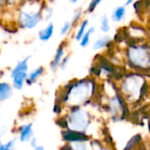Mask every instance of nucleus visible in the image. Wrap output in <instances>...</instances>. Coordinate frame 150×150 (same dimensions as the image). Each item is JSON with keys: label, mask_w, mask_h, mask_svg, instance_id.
I'll return each instance as SVG.
<instances>
[{"label": "nucleus", "mask_w": 150, "mask_h": 150, "mask_svg": "<svg viewBox=\"0 0 150 150\" xmlns=\"http://www.w3.org/2000/svg\"><path fill=\"white\" fill-rule=\"evenodd\" d=\"M98 90L97 79L92 76L73 79L57 90L54 103L60 105L64 109L85 106L91 102Z\"/></svg>", "instance_id": "f257e3e1"}, {"label": "nucleus", "mask_w": 150, "mask_h": 150, "mask_svg": "<svg viewBox=\"0 0 150 150\" xmlns=\"http://www.w3.org/2000/svg\"><path fill=\"white\" fill-rule=\"evenodd\" d=\"M45 3L42 0H22L14 11V23L21 30H33L42 21V9Z\"/></svg>", "instance_id": "f03ea898"}, {"label": "nucleus", "mask_w": 150, "mask_h": 150, "mask_svg": "<svg viewBox=\"0 0 150 150\" xmlns=\"http://www.w3.org/2000/svg\"><path fill=\"white\" fill-rule=\"evenodd\" d=\"M91 115L84 106L65 109L62 115L57 116L55 124L61 130H71L88 134L91 125ZM90 135V134H89Z\"/></svg>", "instance_id": "7ed1b4c3"}, {"label": "nucleus", "mask_w": 150, "mask_h": 150, "mask_svg": "<svg viewBox=\"0 0 150 150\" xmlns=\"http://www.w3.org/2000/svg\"><path fill=\"white\" fill-rule=\"evenodd\" d=\"M124 58L127 64L134 71L150 70V41L127 42L124 48Z\"/></svg>", "instance_id": "20e7f679"}, {"label": "nucleus", "mask_w": 150, "mask_h": 150, "mask_svg": "<svg viewBox=\"0 0 150 150\" xmlns=\"http://www.w3.org/2000/svg\"><path fill=\"white\" fill-rule=\"evenodd\" d=\"M146 79L145 76L139 71H132L123 76L121 90L122 95H126L128 98L137 99L142 97L144 89H146Z\"/></svg>", "instance_id": "39448f33"}, {"label": "nucleus", "mask_w": 150, "mask_h": 150, "mask_svg": "<svg viewBox=\"0 0 150 150\" xmlns=\"http://www.w3.org/2000/svg\"><path fill=\"white\" fill-rule=\"evenodd\" d=\"M124 35L128 40L127 42L142 41L148 40L147 27L144 23L133 22L124 29Z\"/></svg>", "instance_id": "423d86ee"}, {"label": "nucleus", "mask_w": 150, "mask_h": 150, "mask_svg": "<svg viewBox=\"0 0 150 150\" xmlns=\"http://www.w3.org/2000/svg\"><path fill=\"white\" fill-rule=\"evenodd\" d=\"M67 49H68V41L67 40H63L58 45V47L54 52V54L49 63V68L53 72H55L56 70L59 69V66H60L62 61L68 54Z\"/></svg>", "instance_id": "0eeeda50"}, {"label": "nucleus", "mask_w": 150, "mask_h": 150, "mask_svg": "<svg viewBox=\"0 0 150 150\" xmlns=\"http://www.w3.org/2000/svg\"><path fill=\"white\" fill-rule=\"evenodd\" d=\"M134 12L145 24L150 20V0H137L133 4Z\"/></svg>", "instance_id": "6e6552de"}, {"label": "nucleus", "mask_w": 150, "mask_h": 150, "mask_svg": "<svg viewBox=\"0 0 150 150\" xmlns=\"http://www.w3.org/2000/svg\"><path fill=\"white\" fill-rule=\"evenodd\" d=\"M34 137L33 125L31 122L21 124L17 128V141L21 143H29Z\"/></svg>", "instance_id": "1a4fd4ad"}, {"label": "nucleus", "mask_w": 150, "mask_h": 150, "mask_svg": "<svg viewBox=\"0 0 150 150\" xmlns=\"http://www.w3.org/2000/svg\"><path fill=\"white\" fill-rule=\"evenodd\" d=\"M61 137L63 143H72L78 142H90L91 136L84 133L71 131V130H61Z\"/></svg>", "instance_id": "9d476101"}, {"label": "nucleus", "mask_w": 150, "mask_h": 150, "mask_svg": "<svg viewBox=\"0 0 150 150\" xmlns=\"http://www.w3.org/2000/svg\"><path fill=\"white\" fill-rule=\"evenodd\" d=\"M112 45V39L108 34H104L96 39L92 43V49L94 51L109 50Z\"/></svg>", "instance_id": "9b49d317"}, {"label": "nucleus", "mask_w": 150, "mask_h": 150, "mask_svg": "<svg viewBox=\"0 0 150 150\" xmlns=\"http://www.w3.org/2000/svg\"><path fill=\"white\" fill-rule=\"evenodd\" d=\"M54 32H55V25L52 21H49L47 22V25L43 28L39 30L37 36L40 41L47 42L53 38Z\"/></svg>", "instance_id": "f8f14e48"}, {"label": "nucleus", "mask_w": 150, "mask_h": 150, "mask_svg": "<svg viewBox=\"0 0 150 150\" xmlns=\"http://www.w3.org/2000/svg\"><path fill=\"white\" fill-rule=\"evenodd\" d=\"M45 73H46V69L43 66H38L29 70L26 79V85L32 86L37 83L40 81V79L45 75Z\"/></svg>", "instance_id": "ddd939ff"}, {"label": "nucleus", "mask_w": 150, "mask_h": 150, "mask_svg": "<svg viewBox=\"0 0 150 150\" xmlns=\"http://www.w3.org/2000/svg\"><path fill=\"white\" fill-rule=\"evenodd\" d=\"M27 76L28 72H20L10 76L11 83L14 91H22L24 89V87L26 85Z\"/></svg>", "instance_id": "4468645a"}, {"label": "nucleus", "mask_w": 150, "mask_h": 150, "mask_svg": "<svg viewBox=\"0 0 150 150\" xmlns=\"http://www.w3.org/2000/svg\"><path fill=\"white\" fill-rule=\"evenodd\" d=\"M14 93V89L11 83L0 81V104L10 100Z\"/></svg>", "instance_id": "2eb2a0df"}, {"label": "nucleus", "mask_w": 150, "mask_h": 150, "mask_svg": "<svg viewBox=\"0 0 150 150\" xmlns=\"http://www.w3.org/2000/svg\"><path fill=\"white\" fill-rule=\"evenodd\" d=\"M127 6L124 5H119L116 6L112 13H111V20L114 23H121L123 22L126 18H127Z\"/></svg>", "instance_id": "dca6fc26"}, {"label": "nucleus", "mask_w": 150, "mask_h": 150, "mask_svg": "<svg viewBox=\"0 0 150 150\" xmlns=\"http://www.w3.org/2000/svg\"><path fill=\"white\" fill-rule=\"evenodd\" d=\"M31 56H26L21 60H19L18 62H17V63L11 69L9 76H11L17 73H20V72H28L29 71V61H30Z\"/></svg>", "instance_id": "f3484780"}, {"label": "nucleus", "mask_w": 150, "mask_h": 150, "mask_svg": "<svg viewBox=\"0 0 150 150\" xmlns=\"http://www.w3.org/2000/svg\"><path fill=\"white\" fill-rule=\"evenodd\" d=\"M90 27V21L88 18H83L76 27H75V33H74V39L76 41L79 42L81 38L83 36V34L86 33L88 28Z\"/></svg>", "instance_id": "a211bd4d"}, {"label": "nucleus", "mask_w": 150, "mask_h": 150, "mask_svg": "<svg viewBox=\"0 0 150 150\" xmlns=\"http://www.w3.org/2000/svg\"><path fill=\"white\" fill-rule=\"evenodd\" d=\"M90 142H72V143H63V145L61 146L59 150H91Z\"/></svg>", "instance_id": "6ab92c4d"}, {"label": "nucleus", "mask_w": 150, "mask_h": 150, "mask_svg": "<svg viewBox=\"0 0 150 150\" xmlns=\"http://www.w3.org/2000/svg\"><path fill=\"white\" fill-rule=\"evenodd\" d=\"M95 32H96V28L94 26H90L88 28V30L86 31V33L83 34V36L81 38V40H79V42H78L79 46L83 48L87 47L91 44L92 36L95 33Z\"/></svg>", "instance_id": "aec40b11"}, {"label": "nucleus", "mask_w": 150, "mask_h": 150, "mask_svg": "<svg viewBox=\"0 0 150 150\" xmlns=\"http://www.w3.org/2000/svg\"><path fill=\"white\" fill-rule=\"evenodd\" d=\"M99 30L104 34H107L111 31V19L109 18V17L106 14H104L100 17Z\"/></svg>", "instance_id": "412c9836"}, {"label": "nucleus", "mask_w": 150, "mask_h": 150, "mask_svg": "<svg viewBox=\"0 0 150 150\" xmlns=\"http://www.w3.org/2000/svg\"><path fill=\"white\" fill-rule=\"evenodd\" d=\"M83 15H84V11L83 8L79 7V8H76L74 12H73V15H72V18L70 19V21L72 22L74 27H76L83 19Z\"/></svg>", "instance_id": "4be33fe9"}, {"label": "nucleus", "mask_w": 150, "mask_h": 150, "mask_svg": "<svg viewBox=\"0 0 150 150\" xmlns=\"http://www.w3.org/2000/svg\"><path fill=\"white\" fill-rule=\"evenodd\" d=\"M74 29H75V27H74L72 22L70 20H67L60 27V35L62 37H66V36L69 35Z\"/></svg>", "instance_id": "5701e85b"}, {"label": "nucleus", "mask_w": 150, "mask_h": 150, "mask_svg": "<svg viewBox=\"0 0 150 150\" xmlns=\"http://www.w3.org/2000/svg\"><path fill=\"white\" fill-rule=\"evenodd\" d=\"M42 15H43V20L46 22L51 21V18L54 15V10L50 6V4H45L42 9Z\"/></svg>", "instance_id": "b1692460"}, {"label": "nucleus", "mask_w": 150, "mask_h": 150, "mask_svg": "<svg viewBox=\"0 0 150 150\" xmlns=\"http://www.w3.org/2000/svg\"><path fill=\"white\" fill-rule=\"evenodd\" d=\"M103 1L104 0H90L85 11L87 13H93Z\"/></svg>", "instance_id": "393cba45"}, {"label": "nucleus", "mask_w": 150, "mask_h": 150, "mask_svg": "<svg viewBox=\"0 0 150 150\" xmlns=\"http://www.w3.org/2000/svg\"><path fill=\"white\" fill-rule=\"evenodd\" d=\"M16 142H17V139L16 138L9 140L8 142L4 143V149H3V150H16V144H17Z\"/></svg>", "instance_id": "a878e982"}, {"label": "nucleus", "mask_w": 150, "mask_h": 150, "mask_svg": "<svg viewBox=\"0 0 150 150\" xmlns=\"http://www.w3.org/2000/svg\"><path fill=\"white\" fill-rule=\"evenodd\" d=\"M70 58H71L70 54L68 53V54H66V56L63 58V60L62 61V62H61V64H60V66H59V69H61V70H65V69L69 67V65Z\"/></svg>", "instance_id": "bb28decb"}, {"label": "nucleus", "mask_w": 150, "mask_h": 150, "mask_svg": "<svg viewBox=\"0 0 150 150\" xmlns=\"http://www.w3.org/2000/svg\"><path fill=\"white\" fill-rule=\"evenodd\" d=\"M39 144V142H38V139L34 136L31 141H30V142H29V145H30V147L32 148V149H33L34 147H36L37 145Z\"/></svg>", "instance_id": "cd10ccee"}, {"label": "nucleus", "mask_w": 150, "mask_h": 150, "mask_svg": "<svg viewBox=\"0 0 150 150\" xmlns=\"http://www.w3.org/2000/svg\"><path fill=\"white\" fill-rule=\"evenodd\" d=\"M146 27H147V35H148V40L150 41V20L145 23Z\"/></svg>", "instance_id": "c85d7f7f"}, {"label": "nucleus", "mask_w": 150, "mask_h": 150, "mask_svg": "<svg viewBox=\"0 0 150 150\" xmlns=\"http://www.w3.org/2000/svg\"><path fill=\"white\" fill-rule=\"evenodd\" d=\"M33 150H46L45 149V147L43 146V145H41V144H38L36 147H34L33 149Z\"/></svg>", "instance_id": "c756f323"}, {"label": "nucleus", "mask_w": 150, "mask_h": 150, "mask_svg": "<svg viewBox=\"0 0 150 150\" xmlns=\"http://www.w3.org/2000/svg\"><path fill=\"white\" fill-rule=\"evenodd\" d=\"M135 1H136V0H126V1H125V5H126V6H130V5H132Z\"/></svg>", "instance_id": "7c9ffc66"}, {"label": "nucleus", "mask_w": 150, "mask_h": 150, "mask_svg": "<svg viewBox=\"0 0 150 150\" xmlns=\"http://www.w3.org/2000/svg\"><path fill=\"white\" fill-rule=\"evenodd\" d=\"M45 4H53V3H54L55 1H57V0H42Z\"/></svg>", "instance_id": "2f4dec72"}, {"label": "nucleus", "mask_w": 150, "mask_h": 150, "mask_svg": "<svg viewBox=\"0 0 150 150\" xmlns=\"http://www.w3.org/2000/svg\"><path fill=\"white\" fill-rule=\"evenodd\" d=\"M71 4H77L80 0H69Z\"/></svg>", "instance_id": "473e14b6"}, {"label": "nucleus", "mask_w": 150, "mask_h": 150, "mask_svg": "<svg viewBox=\"0 0 150 150\" xmlns=\"http://www.w3.org/2000/svg\"><path fill=\"white\" fill-rule=\"evenodd\" d=\"M3 149H4V142L0 141V150H3Z\"/></svg>", "instance_id": "72a5a7b5"}, {"label": "nucleus", "mask_w": 150, "mask_h": 150, "mask_svg": "<svg viewBox=\"0 0 150 150\" xmlns=\"http://www.w3.org/2000/svg\"><path fill=\"white\" fill-rule=\"evenodd\" d=\"M0 106H1V104H0Z\"/></svg>", "instance_id": "f704fd0d"}]
</instances>
